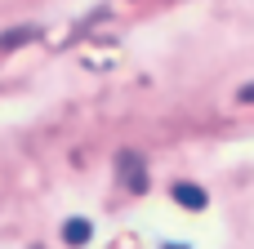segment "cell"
<instances>
[{"instance_id":"cell-1","label":"cell","mask_w":254,"mask_h":249,"mask_svg":"<svg viewBox=\"0 0 254 249\" xmlns=\"http://www.w3.org/2000/svg\"><path fill=\"white\" fill-rule=\"evenodd\" d=\"M170 196L183 205V209H192V214H201L205 205H210V196H205V187H196V183H174L170 187Z\"/></svg>"},{"instance_id":"cell-2","label":"cell","mask_w":254,"mask_h":249,"mask_svg":"<svg viewBox=\"0 0 254 249\" xmlns=\"http://www.w3.org/2000/svg\"><path fill=\"white\" fill-rule=\"evenodd\" d=\"M121 178H125V187L129 192H147V169H143V160L134 156V151H121Z\"/></svg>"},{"instance_id":"cell-3","label":"cell","mask_w":254,"mask_h":249,"mask_svg":"<svg viewBox=\"0 0 254 249\" xmlns=\"http://www.w3.org/2000/svg\"><path fill=\"white\" fill-rule=\"evenodd\" d=\"M89 236H94L89 218H67V223H63V241H67V245H89Z\"/></svg>"},{"instance_id":"cell-4","label":"cell","mask_w":254,"mask_h":249,"mask_svg":"<svg viewBox=\"0 0 254 249\" xmlns=\"http://www.w3.org/2000/svg\"><path fill=\"white\" fill-rule=\"evenodd\" d=\"M36 36V27H13L9 36H0V49H18V45H27Z\"/></svg>"},{"instance_id":"cell-5","label":"cell","mask_w":254,"mask_h":249,"mask_svg":"<svg viewBox=\"0 0 254 249\" xmlns=\"http://www.w3.org/2000/svg\"><path fill=\"white\" fill-rule=\"evenodd\" d=\"M237 98H241V102H254V85H246V89H241Z\"/></svg>"},{"instance_id":"cell-6","label":"cell","mask_w":254,"mask_h":249,"mask_svg":"<svg viewBox=\"0 0 254 249\" xmlns=\"http://www.w3.org/2000/svg\"><path fill=\"white\" fill-rule=\"evenodd\" d=\"M165 249H188V245H165Z\"/></svg>"}]
</instances>
